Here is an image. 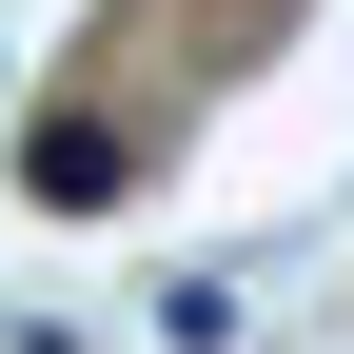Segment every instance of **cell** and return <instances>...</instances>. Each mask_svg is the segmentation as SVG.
Here are the masks:
<instances>
[{"label":"cell","mask_w":354,"mask_h":354,"mask_svg":"<svg viewBox=\"0 0 354 354\" xmlns=\"http://www.w3.org/2000/svg\"><path fill=\"white\" fill-rule=\"evenodd\" d=\"M118 177H138V118H39V138H20V197L39 216H99Z\"/></svg>","instance_id":"1"},{"label":"cell","mask_w":354,"mask_h":354,"mask_svg":"<svg viewBox=\"0 0 354 354\" xmlns=\"http://www.w3.org/2000/svg\"><path fill=\"white\" fill-rule=\"evenodd\" d=\"M158 335H177V354H236L256 295H236V276H158Z\"/></svg>","instance_id":"2"},{"label":"cell","mask_w":354,"mask_h":354,"mask_svg":"<svg viewBox=\"0 0 354 354\" xmlns=\"http://www.w3.org/2000/svg\"><path fill=\"white\" fill-rule=\"evenodd\" d=\"M0 354H99V335H79V315H20V335H0Z\"/></svg>","instance_id":"3"}]
</instances>
